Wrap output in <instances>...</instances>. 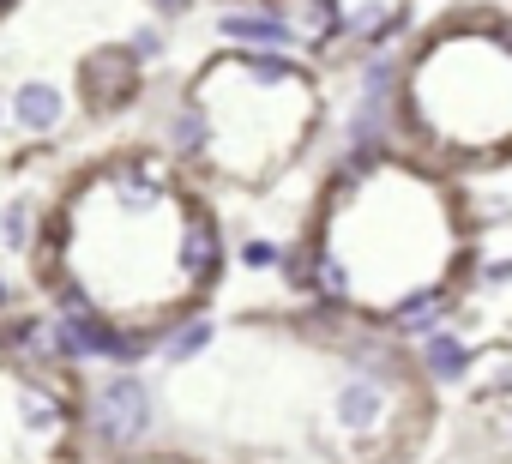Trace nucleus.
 <instances>
[{"mask_svg":"<svg viewBox=\"0 0 512 464\" xmlns=\"http://www.w3.org/2000/svg\"><path fill=\"white\" fill-rule=\"evenodd\" d=\"M151 428V392L133 380V374H115L103 392H97V440L109 446H127Z\"/></svg>","mask_w":512,"mask_h":464,"instance_id":"1","label":"nucleus"},{"mask_svg":"<svg viewBox=\"0 0 512 464\" xmlns=\"http://www.w3.org/2000/svg\"><path fill=\"white\" fill-rule=\"evenodd\" d=\"M139 97V55L133 49H97L85 61V103L91 109H121Z\"/></svg>","mask_w":512,"mask_h":464,"instance_id":"2","label":"nucleus"},{"mask_svg":"<svg viewBox=\"0 0 512 464\" xmlns=\"http://www.w3.org/2000/svg\"><path fill=\"white\" fill-rule=\"evenodd\" d=\"M7 109H13V121H19L25 133H55V127H61V91H55L49 79H25V85L7 97Z\"/></svg>","mask_w":512,"mask_h":464,"instance_id":"3","label":"nucleus"},{"mask_svg":"<svg viewBox=\"0 0 512 464\" xmlns=\"http://www.w3.org/2000/svg\"><path fill=\"white\" fill-rule=\"evenodd\" d=\"M223 37H235V43H253V49H266V55H278L296 31H290V19H278V13H223V25H217Z\"/></svg>","mask_w":512,"mask_h":464,"instance_id":"4","label":"nucleus"},{"mask_svg":"<svg viewBox=\"0 0 512 464\" xmlns=\"http://www.w3.org/2000/svg\"><path fill=\"white\" fill-rule=\"evenodd\" d=\"M338 410H344L350 428H374V422L386 416V386H380V380H350L344 398H338Z\"/></svg>","mask_w":512,"mask_h":464,"instance_id":"5","label":"nucleus"},{"mask_svg":"<svg viewBox=\"0 0 512 464\" xmlns=\"http://www.w3.org/2000/svg\"><path fill=\"white\" fill-rule=\"evenodd\" d=\"M464 362H470V350L452 338V332H440V338H428V368L440 374V380H458L464 374Z\"/></svg>","mask_w":512,"mask_h":464,"instance_id":"6","label":"nucleus"},{"mask_svg":"<svg viewBox=\"0 0 512 464\" xmlns=\"http://www.w3.org/2000/svg\"><path fill=\"white\" fill-rule=\"evenodd\" d=\"M25 242H31V205L19 199L0 211V248H25Z\"/></svg>","mask_w":512,"mask_h":464,"instance_id":"7","label":"nucleus"},{"mask_svg":"<svg viewBox=\"0 0 512 464\" xmlns=\"http://www.w3.org/2000/svg\"><path fill=\"white\" fill-rule=\"evenodd\" d=\"M205 344H211V326H205V320H187V326L175 332V344H169V356H175V362H187V356H199Z\"/></svg>","mask_w":512,"mask_h":464,"instance_id":"8","label":"nucleus"},{"mask_svg":"<svg viewBox=\"0 0 512 464\" xmlns=\"http://www.w3.org/2000/svg\"><path fill=\"white\" fill-rule=\"evenodd\" d=\"M272 260H278L272 242H241V266H272Z\"/></svg>","mask_w":512,"mask_h":464,"instance_id":"9","label":"nucleus"},{"mask_svg":"<svg viewBox=\"0 0 512 464\" xmlns=\"http://www.w3.org/2000/svg\"><path fill=\"white\" fill-rule=\"evenodd\" d=\"M133 55H139V61H145V55H163V37H157V31H139V37H133Z\"/></svg>","mask_w":512,"mask_h":464,"instance_id":"10","label":"nucleus"},{"mask_svg":"<svg viewBox=\"0 0 512 464\" xmlns=\"http://www.w3.org/2000/svg\"><path fill=\"white\" fill-rule=\"evenodd\" d=\"M482 278H488V284H512V260H494V266H488Z\"/></svg>","mask_w":512,"mask_h":464,"instance_id":"11","label":"nucleus"},{"mask_svg":"<svg viewBox=\"0 0 512 464\" xmlns=\"http://www.w3.org/2000/svg\"><path fill=\"white\" fill-rule=\"evenodd\" d=\"M157 7H163V13H187V7H193V0H157Z\"/></svg>","mask_w":512,"mask_h":464,"instance_id":"12","label":"nucleus"},{"mask_svg":"<svg viewBox=\"0 0 512 464\" xmlns=\"http://www.w3.org/2000/svg\"><path fill=\"white\" fill-rule=\"evenodd\" d=\"M0 308H7V284H0Z\"/></svg>","mask_w":512,"mask_h":464,"instance_id":"13","label":"nucleus"},{"mask_svg":"<svg viewBox=\"0 0 512 464\" xmlns=\"http://www.w3.org/2000/svg\"><path fill=\"white\" fill-rule=\"evenodd\" d=\"M0 7H13V0H0Z\"/></svg>","mask_w":512,"mask_h":464,"instance_id":"14","label":"nucleus"}]
</instances>
